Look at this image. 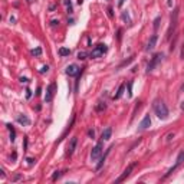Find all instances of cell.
<instances>
[{
    "label": "cell",
    "instance_id": "cell-1",
    "mask_svg": "<svg viewBox=\"0 0 184 184\" xmlns=\"http://www.w3.org/2000/svg\"><path fill=\"white\" fill-rule=\"evenodd\" d=\"M154 112L160 120H167L168 118V108L163 101H155L154 102Z\"/></svg>",
    "mask_w": 184,
    "mask_h": 184
},
{
    "label": "cell",
    "instance_id": "cell-2",
    "mask_svg": "<svg viewBox=\"0 0 184 184\" xmlns=\"http://www.w3.org/2000/svg\"><path fill=\"white\" fill-rule=\"evenodd\" d=\"M177 19H178V9H174V12L171 13V20H170V28L167 32V39L171 38V35L174 33L175 28H177Z\"/></svg>",
    "mask_w": 184,
    "mask_h": 184
},
{
    "label": "cell",
    "instance_id": "cell-3",
    "mask_svg": "<svg viewBox=\"0 0 184 184\" xmlns=\"http://www.w3.org/2000/svg\"><path fill=\"white\" fill-rule=\"evenodd\" d=\"M107 50H108L107 45L99 43V45H97L94 49H92V52H91V58H101V56H104V55L107 53Z\"/></svg>",
    "mask_w": 184,
    "mask_h": 184
},
{
    "label": "cell",
    "instance_id": "cell-4",
    "mask_svg": "<svg viewBox=\"0 0 184 184\" xmlns=\"http://www.w3.org/2000/svg\"><path fill=\"white\" fill-rule=\"evenodd\" d=\"M104 145H102V141H99L94 148H92V151H91V160L92 161H97L98 158H101V155H102V148Z\"/></svg>",
    "mask_w": 184,
    "mask_h": 184
},
{
    "label": "cell",
    "instance_id": "cell-5",
    "mask_svg": "<svg viewBox=\"0 0 184 184\" xmlns=\"http://www.w3.org/2000/svg\"><path fill=\"white\" fill-rule=\"evenodd\" d=\"M137 165H138V163H132V164H130V165H128V167L124 170V173H122V174H121V175H120V177L115 180V183H122L125 178H128V177H130V174H131V171H132V170H134Z\"/></svg>",
    "mask_w": 184,
    "mask_h": 184
},
{
    "label": "cell",
    "instance_id": "cell-6",
    "mask_svg": "<svg viewBox=\"0 0 184 184\" xmlns=\"http://www.w3.org/2000/svg\"><path fill=\"white\" fill-rule=\"evenodd\" d=\"M161 59H163V53H155V55L151 58V60H150V63H148V66H147V72H151V71L161 62Z\"/></svg>",
    "mask_w": 184,
    "mask_h": 184
},
{
    "label": "cell",
    "instance_id": "cell-7",
    "mask_svg": "<svg viewBox=\"0 0 184 184\" xmlns=\"http://www.w3.org/2000/svg\"><path fill=\"white\" fill-rule=\"evenodd\" d=\"M55 91H56V83L52 82V83L48 86V89H46V95H45V101H46V102H50V101L53 99Z\"/></svg>",
    "mask_w": 184,
    "mask_h": 184
},
{
    "label": "cell",
    "instance_id": "cell-8",
    "mask_svg": "<svg viewBox=\"0 0 184 184\" xmlns=\"http://www.w3.org/2000/svg\"><path fill=\"white\" fill-rule=\"evenodd\" d=\"M66 73L69 76H79V73H82V71H79V68L76 65H69L66 68Z\"/></svg>",
    "mask_w": 184,
    "mask_h": 184
},
{
    "label": "cell",
    "instance_id": "cell-9",
    "mask_svg": "<svg viewBox=\"0 0 184 184\" xmlns=\"http://www.w3.org/2000/svg\"><path fill=\"white\" fill-rule=\"evenodd\" d=\"M76 144H78V138H76V137H72L71 141H69V145H68V155H72V154L75 152Z\"/></svg>",
    "mask_w": 184,
    "mask_h": 184
},
{
    "label": "cell",
    "instance_id": "cell-10",
    "mask_svg": "<svg viewBox=\"0 0 184 184\" xmlns=\"http://www.w3.org/2000/svg\"><path fill=\"white\" fill-rule=\"evenodd\" d=\"M157 35H152L151 38H150V40H148V43H147V46H145V50L147 52H150V50H152L154 48H155V43H157Z\"/></svg>",
    "mask_w": 184,
    "mask_h": 184
},
{
    "label": "cell",
    "instance_id": "cell-11",
    "mask_svg": "<svg viewBox=\"0 0 184 184\" xmlns=\"http://www.w3.org/2000/svg\"><path fill=\"white\" fill-rule=\"evenodd\" d=\"M150 125H151V118H150V115H145V117L142 118V121L140 122V130L144 131V130H147Z\"/></svg>",
    "mask_w": 184,
    "mask_h": 184
},
{
    "label": "cell",
    "instance_id": "cell-12",
    "mask_svg": "<svg viewBox=\"0 0 184 184\" xmlns=\"http://www.w3.org/2000/svg\"><path fill=\"white\" fill-rule=\"evenodd\" d=\"M111 135H112V128L111 127H108V128H105L104 131H102V141H108L109 138H111Z\"/></svg>",
    "mask_w": 184,
    "mask_h": 184
},
{
    "label": "cell",
    "instance_id": "cell-13",
    "mask_svg": "<svg viewBox=\"0 0 184 184\" xmlns=\"http://www.w3.org/2000/svg\"><path fill=\"white\" fill-rule=\"evenodd\" d=\"M109 151H111V148H108V150L105 151V154L101 157V161L97 164V170H101V168H102V165H104V163H105V158H107V155L109 154Z\"/></svg>",
    "mask_w": 184,
    "mask_h": 184
},
{
    "label": "cell",
    "instance_id": "cell-14",
    "mask_svg": "<svg viewBox=\"0 0 184 184\" xmlns=\"http://www.w3.org/2000/svg\"><path fill=\"white\" fill-rule=\"evenodd\" d=\"M17 122L19 124H23V125H30V120L25 115H19L17 117Z\"/></svg>",
    "mask_w": 184,
    "mask_h": 184
},
{
    "label": "cell",
    "instance_id": "cell-15",
    "mask_svg": "<svg viewBox=\"0 0 184 184\" xmlns=\"http://www.w3.org/2000/svg\"><path fill=\"white\" fill-rule=\"evenodd\" d=\"M124 89H125V85H124V83H122V85H120V88H118V92L115 94L114 99H120V98L122 97V94H124Z\"/></svg>",
    "mask_w": 184,
    "mask_h": 184
},
{
    "label": "cell",
    "instance_id": "cell-16",
    "mask_svg": "<svg viewBox=\"0 0 184 184\" xmlns=\"http://www.w3.org/2000/svg\"><path fill=\"white\" fill-rule=\"evenodd\" d=\"M183 161H184V150H181V151H180V154H178V157H177V161H175V165L178 167Z\"/></svg>",
    "mask_w": 184,
    "mask_h": 184
},
{
    "label": "cell",
    "instance_id": "cell-17",
    "mask_svg": "<svg viewBox=\"0 0 184 184\" xmlns=\"http://www.w3.org/2000/svg\"><path fill=\"white\" fill-rule=\"evenodd\" d=\"M59 55H60V56H69V55H71V49H68V48H60V49H59Z\"/></svg>",
    "mask_w": 184,
    "mask_h": 184
},
{
    "label": "cell",
    "instance_id": "cell-18",
    "mask_svg": "<svg viewBox=\"0 0 184 184\" xmlns=\"http://www.w3.org/2000/svg\"><path fill=\"white\" fill-rule=\"evenodd\" d=\"M7 128H9V131H10V141L15 142V140H16V132H15V130H13L12 125H7Z\"/></svg>",
    "mask_w": 184,
    "mask_h": 184
},
{
    "label": "cell",
    "instance_id": "cell-19",
    "mask_svg": "<svg viewBox=\"0 0 184 184\" xmlns=\"http://www.w3.org/2000/svg\"><path fill=\"white\" fill-rule=\"evenodd\" d=\"M105 107H107V105H105V102L99 101V102H98V105L95 107V109H97L98 112H101V111H104V109H105Z\"/></svg>",
    "mask_w": 184,
    "mask_h": 184
},
{
    "label": "cell",
    "instance_id": "cell-20",
    "mask_svg": "<svg viewBox=\"0 0 184 184\" xmlns=\"http://www.w3.org/2000/svg\"><path fill=\"white\" fill-rule=\"evenodd\" d=\"M32 55H35V56H40V55H42V49H40V48L33 49V50H32Z\"/></svg>",
    "mask_w": 184,
    "mask_h": 184
},
{
    "label": "cell",
    "instance_id": "cell-21",
    "mask_svg": "<svg viewBox=\"0 0 184 184\" xmlns=\"http://www.w3.org/2000/svg\"><path fill=\"white\" fill-rule=\"evenodd\" d=\"M65 5L68 7V13H72V5H71V0H65Z\"/></svg>",
    "mask_w": 184,
    "mask_h": 184
},
{
    "label": "cell",
    "instance_id": "cell-22",
    "mask_svg": "<svg viewBox=\"0 0 184 184\" xmlns=\"http://www.w3.org/2000/svg\"><path fill=\"white\" fill-rule=\"evenodd\" d=\"M160 22H161V17H157V19L154 20V29H155V30L158 29V26H160Z\"/></svg>",
    "mask_w": 184,
    "mask_h": 184
},
{
    "label": "cell",
    "instance_id": "cell-23",
    "mask_svg": "<svg viewBox=\"0 0 184 184\" xmlns=\"http://www.w3.org/2000/svg\"><path fill=\"white\" fill-rule=\"evenodd\" d=\"M122 19H124V20H127V22H128V23H130V25H131V20H130V17H128V15H127V13H125V12H124V13H122Z\"/></svg>",
    "mask_w": 184,
    "mask_h": 184
},
{
    "label": "cell",
    "instance_id": "cell-24",
    "mask_svg": "<svg viewBox=\"0 0 184 184\" xmlns=\"http://www.w3.org/2000/svg\"><path fill=\"white\" fill-rule=\"evenodd\" d=\"M85 56H86V52H79L78 53V59H85Z\"/></svg>",
    "mask_w": 184,
    "mask_h": 184
},
{
    "label": "cell",
    "instance_id": "cell-25",
    "mask_svg": "<svg viewBox=\"0 0 184 184\" xmlns=\"http://www.w3.org/2000/svg\"><path fill=\"white\" fill-rule=\"evenodd\" d=\"M59 177H60V171H56V173L52 175V180L55 181V180H56V178H59Z\"/></svg>",
    "mask_w": 184,
    "mask_h": 184
},
{
    "label": "cell",
    "instance_id": "cell-26",
    "mask_svg": "<svg viewBox=\"0 0 184 184\" xmlns=\"http://www.w3.org/2000/svg\"><path fill=\"white\" fill-rule=\"evenodd\" d=\"M48 71H49V66H48V65H45V66L40 69V73H45V72H48Z\"/></svg>",
    "mask_w": 184,
    "mask_h": 184
},
{
    "label": "cell",
    "instance_id": "cell-27",
    "mask_svg": "<svg viewBox=\"0 0 184 184\" xmlns=\"http://www.w3.org/2000/svg\"><path fill=\"white\" fill-rule=\"evenodd\" d=\"M88 135H89V137H92V138H94V135H95V132H94V131H92V130H89V131H88Z\"/></svg>",
    "mask_w": 184,
    "mask_h": 184
},
{
    "label": "cell",
    "instance_id": "cell-28",
    "mask_svg": "<svg viewBox=\"0 0 184 184\" xmlns=\"http://www.w3.org/2000/svg\"><path fill=\"white\" fill-rule=\"evenodd\" d=\"M59 23V20H52V26H56Z\"/></svg>",
    "mask_w": 184,
    "mask_h": 184
},
{
    "label": "cell",
    "instance_id": "cell-29",
    "mask_svg": "<svg viewBox=\"0 0 184 184\" xmlns=\"http://www.w3.org/2000/svg\"><path fill=\"white\" fill-rule=\"evenodd\" d=\"M173 137H174V132H173V134H170V135H168V137H167V141H170V140H171V138H173Z\"/></svg>",
    "mask_w": 184,
    "mask_h": 184
},
{
    "label": "cell",
    "instance_id": "cell-30",
    "mask_svg": "<svg viewBox=\"0 0 184 184\" xmlns=\"http://www.w3.org/2000/svg\"><path fill=\"white\" fill-rule=\"evenodd\" d=\"M20 81H22V82H29V79H28V78H20Z\"/></svg>",
    "mask_w": 184,
    "mask_h": 184
},
{
    "label": "cell",
    "instance_id": "cell-31",
    "mask_svg": "<svg viewBox=\"0 0 184 184\" xmlns=\"http://www.w3.org/2000/svg\"><path fill=\"white\" fill-rule=\"evenodd\" d=\"M26 92H28V94H26V97H28V98H30V95H32V94H30V91H29V89H28V91H26Z\"/></svg>",
    "mask_w": 184,
    "mask_h": 184
},
{
    "label": "cell",
    "instance_id": "cell-32",
    "mask_svg": "<svg viewBox=\"0 0 184 184\" xmlns=\"http://www.w3.org/2000/svg\"><path fill=\"white\" fill-rule=\"evenodd\" d=\"M124 2H125V0H120V3H118V6H122V5H124Z\"/></svg>",
    "mask_w": 184,
    "mask_h": 184
},
{
    "label": "cell",
    "instance_id": "cell-33",
    "mask_svg": "<svg viewBox=\"0 0 184 184\" xmlns=\"http://www.w3.org/2000/svg\"><path fill=\"white\" fill-rule=\"evenodd\" d=\"M35 2V0H28V3H33Z\"/></svg>",
    "mask_w": 184,
    "mask_h": 184
},
{
    "label": "cell",
    "instance_id": "cell-34",
    "mask_svg": "<svg viewBox=\"0 0 184 184\" xmlns=\"http://www.w3.org/2000/svg\"><path fill=\"white\" fill-rule=\"evenodd\" d=\"M181 109H183V111H184V102H183V104H181Z\"/></svg>",
    "mask_w": 184,
    "mask_h": 184
}]
</instances>
